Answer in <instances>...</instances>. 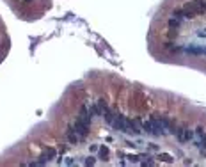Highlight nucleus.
Segmentation results:
<instances>
[{"label": "nucleus", "mask_w": 206, "mask_h": 167, "mask_svg": "<svg viewBox=\"0 0 206 167\" xmlns=\"http://www.w3.org/2000/svg\"><path fill=\"white\" fill-rule=\"evenodd\" d=\"M158 158H160V160H164V162H172V156H171L169 153H160V155H158Z\"/></svg>", "instance_id": "10"}, {"label": "nucleus", "mask_w": 206, "mask_h": 167, "mask_svg": "<svg viewBox=\"0 0 206 167\" xmlns=\"http://www.w3.org/2000/svg\"><path fill=\"white\" fill-rule=\"evenodd\" d=\"M108 155H110L108 148H107V146H101V148H100V156H101L103 160H107V158H108Z\"/></svg>", "instance_id": "8"}, {"label": "nucleus", "mask_w": 206, "mask_h": 167, "mask_svg": "<svg viewBox=\"0 0 206 167\" xmlns=\"http://www.w3.org/2000/svg\"><path fill=\"white\" fill-rule=\"evenodd\" d=\"M192 6H194V9H195L197 14H204L206 13V2H204V0H194Z\"/></svg>", "instance_id": "5"}, {"label": "nucleus", "mask_w": 206, "mask_h": 167, "mask_svg": "<svg viewBox=\"0 0 206 167\" xmlns=\"http://www.w3.org/2000/svg\"><path fill=\"white\" fill-rule=\"evenodd\" d=\"M124 133H131V135H139L141 133V128H139V123L133 121V119H128L124 121Z\"/></svg>", "instance_id": "2"}, {"label": "nucleus", "mask_w": 206, "mask_h": 167, "mask_svg": "<svg viewBox=\"0 0 206 167\" xmlns=\"http://www.w3.org/2000/svg\"><path fill=\"white\" fill-rule=\"evenodd\" d=\"M142 130H144L146 133L153 135V121H151V117L148 119V121H144V123H142Z\"/></svg>", "instance_id": "6"}, {"label": "nucleus", "mask_w": 206, "mask_h": 167, "mask_svg": "<svg viewBox=\"0 0 206 167\" xmlns=\"http://www.w3.org/2000/svg\"><path fill=\"white\" fill-rule=\"evenodd\" d=\"M181 11H183V16H185V18H188V20H194V18L197 16V13H195V9H194L192 2H187L185 6L181 7Z\"/></svg>", "instance_id": "3"}, {"label": "nucleus", "mask_w": 206, "mask_h": 167, "mask_svg": "<svg viewBox=\"0 0 206 167\" xmlns=\"http://www.w3.org/2000/svg\"><path fill=\"white\" fill-rule=\"evenodd\" d=\"M78 139H80V137H78V135H77V133H75L73 130H71L70 133H67V140H70L71 144H77V142H78Z\"/></svg>", "instance_id": "7"}, {"label": "nucleus", "mask_w": 206, "mask_h": 167, "mask_svg": "<svg viewBox=\"0 0 206 167\" xmlns=\"http://www.w3.org/2000/svg\"><path fill=\"white\" fill-rule=\"evenodd\" d=\"M85 165H94V158H87L85 160Z\"/></svg>", "instance_id": "12"}, {"label": "nucleus", "mask_w": 206, "mask_h": 167, "mask_svg": "<svg viewBox=\"0 0 206 167\" xmlns=\"http://www.w3.org/2000/svg\"><path fill=\"white\" fill-rule=\"evenodd\" d=\"M89 126H91V121L87 119H82V117H77V121L73 125V132L78 135V137H85L89 133Z\"/></svg>", "instance_id": "1"}, {"label": "nucleus", "mask_w": 206, "mask_h": 167, "mask_svg": "<svg viewBox=\"0 0 206 167\" xmlns=\"http://www.w3.org/2000/svg\"><path fill=\"white\" fill-rule=\"evenodd\" d=\"M197 146H199V148H206V135H204V133H202V139L197 142Z\"/></svg>", "instance_id": "11"}, {"label": "nucleus", "mask_w": 206, "mask_h": 167, "mask_svg": "<svg viewBox=\"0 0 206 167\" xmlns=\"http://www.w3.org/2000/svg\"><path fill=\"white\" fill-rule=\"evenodd\" d=\"M25 2H30V0H25Z\"/></svg>", "instance_id": "13"}, {"label": "nucleus", "mask_w": 206, "mask_h": 167, "mask_svg": "<svg viewBox=\"0 0 206 167\" xmlns=\"http://www.w3.org/2000/svg\"><path fill=\"white\" fill-rule=\"evenodd\" d=\"M204 54H206V50H204Z\"/></svg>", "instance_id": "14"}, {"label": "nucleus", "mask_w": 206, "mask_h": 167, "mask_svg": "<svg viewBox=\"0 0 206 167\" xmlns=\"http://www.w3.org/2000/svg\"><path fill=\"white\" fill-rule=\"evenodd\" d=\"M176 135H178V139L179 140H190V139H194V132L192 130H176Z\"/></svg>", "instance_id": "4"}, {"label": "nucleus", "mask_w": 206, "mask_h": 167, "mask_svg": "<svg viewBox=\"0 0 206 167\" xmlns=\"http://www.w3.org/2000/svg\"><path fill=\"white\" fill-rule=\"evenodd\" d=\"M169 27H171V29H178V27H179V20H176V18L172 16V18L169 20Z\"/></svg>", "instance_id": "9"}, {"label": "nucleus", "mask_w": 206, "mask_h": 167, "mask_svg": "<svg viewBox=\"0 0 206 167\" xmlns=\"http://www.w3.org/2000/svg\"><path fill=\"white\" fill-rule=\"evenodd\" d=\"M204 2H206V0H204Z\"/></svg>", "instance_id": "15"}]
</instances>
